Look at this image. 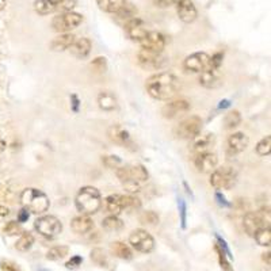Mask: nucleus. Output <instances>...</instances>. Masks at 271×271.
I'll list each match as a JSON object with an SVG mask.
<instances>
[{
  "mask_svg": "<svg viewBox=\"0 0 271 271\" xmlns=\"http://www.w3.org/2000/svg\"><path fill=\"white\" fill-rule=\"evenodd\" d=\"M75 36L72 33H64V34H60L58 37H56L53 41L51 42V49L53 52H64L69 49L72 46V44L75 42Z\"/></svg>",
  "mask_w": 271,
  "mask_h": 271,
  "instance_id": "nucleus-25",
  "label": "nucleus"
},
{
  "mask_svg": "<svg viewBox=\"0 0 271 271\" xmlns=\"http://www.w3.org/2000/svg\"><path fill=\"white\" fill-rule=\"evenodd\" d=\"M145 88L154 99L168 101L179 92L180 80L169 72H160L149 77L145 83Z\"/></svg>",
  "mask_w": 271,
  "mask_h": 271,
  "instance_id": "nucleus-1",
  "label": "nucleus"
},
{
  "mask_svg": "<svg viewBox=\"0 0 271 271\" xmlns=\"http://www.w3.org/2000/svg\"><path fill=\"white\" fill-rule=\"evenodd\" d=\"M108 138L118 145H126L130 140V134L126 129L121 125H113L108 130Z\"/></svg>",
  "mask_w": 271,
  "mask_h": 271,
  "instance_id": "nucleus-24",
  "label": "nucleus"
},
{
  "mask_svg": "<svg viewBox=\"0 0 271 271\" xmlns=\"http://www.w3.org/2000/svg\"><path fill=\"white\" fill-rule=\"evenodd\" d=\"M76 4V0H36L34 10L40 15H49L53 12H69Z\"/></svg>",
  "mask_w": 271,
  "mask_h": 271,
  "instance_id": "nucleus-5",
  "label": "nucleus"
},
{
  "mask_svg": "<svg viewBox=\"0 0 271 271\" xmlns=\"http://www.w3.org/2000/svg\"><path fill=\"white\" fill-rule=\"evenodd\" d=\"M98 105L105 111H111L117 108V98L114 97V94L111 92H101L98 97Z\"/></svg>",
  "mask_w": 271,
  "mask_h": 271,
  "instance_id": "nucleus-27",
  "label": "nucleus"
},
{
  "mask_svg": "<svg viewBox=\"0 0 271 271\" xmlns=\"http://www.w3.org/2000/svg\"><path fill=\"white\" fill-rule=\"evenodd\" d=\"M140 44H141V49H144V51L154 52V53H163L164 48H165V38H164L162 33L148 31L147 37Z\"/></svg>",
  "mask_w": 271,
  "mask_h": 271,
  "instance_id": "nucleus-14",
  "label": "nucleus"
},
{
  "mask_svg": "<svg viewBox=\"0 0 271 271\" xmlns=\"http://www.w3.org/2000/svg\"><path fill=\"white\" fill-rule=\"evenodd\" d=\"M244 229L250 236H254L263 226H270V208H263L259 212H248L243 220Z\"/></svg>",
  "mask_w": 271,
  "mask_h": 271,
  "instance_id": "nucleus-6",
  "label": "nucleus"
},
{
  "mask_svg": "<svg viewBox=\"0 0 271 271\" xmlns=\"http://www.w3.org/2000/svg\"><path fill=\"white\" fill-rule=\"evenodd\" d=\"M75 205H76L77 210L84 216H91L97 213L102 206V197H101L99 190L92 186L82 187L75 198Z\"/></svg>",
  "mask_w": 271,
  "mask_h": 271,
  "instance_id": "nucleus-3",
  "label": "nucleus"
},
{
  "mask_svg": "<svg viewBox=\"0 0 271 271\" xmlns=\"http://www.w3.org/2000/svg\"><path fill=\"white\" fill-rule=\"evenodd\" d=\"M110 251L114 256H117L123 261H130L133 258V251L130 250L128 244H125L122 241H114L110 244Z\"/></svg>",
  "mask_w": 271,
  "mask_h": 271,
  "instance_id": "nucleus-26",
  "label": "nucleus"
},
{
  "mask_svg": "<svg viewBox=\"0 0 271 271\" xmlns=\"http://www.w3.org/2000/svg\"><path fill=\"white\" fill-rule=\"evenodd\" d=\"M103 163L108 168H118L122 164V162H121V159L118 158V156H105Z\"/></svg>",
  "mask_w": 271,
  "mask_h": 271,
  "instance_id": "nucleus-42",
  "label": "nucleus"
},
{
  "mask_svg": "<svg viewBox=\"0 0 271 271\" xmlns=\"http://www.w3.org/2000/svg\"><path fill=\"white\" fill-rule=\"evenodd\" d=\"M91 48L92 44L88 38H79V40H75V42L69 48V51H71L72 56L82 60V58H86L90 54Z\"/></svg>",
  "mask_w": 271,
  "mask_h": 271,
  "instance_id": "nucleus-21",
  "label": "nucleus"
},
{
  "mask_svg": "<svg viewBox=\"0 0 271 271\" xmlns=\"http://www.w3.org/2000/svg\"><path fill=\"white\" fill-rule=\"evenodd\" d=\"M8 215V209L7 208H3V206H0V216H7Z\"/></svg>",
  "mask_w": 271,
  "mask_h": 271,
  "instance_id": "nucleus-56",
  "label": "nucleus"
},
{
  "mask_svg": "<svg viewBox=\"0 0 271 271\" xmlns=\"http://www.w3.org/2000/svg\"><path fill=\"white\" fill-rule=\"evenodd\" d=\"M94 228V221L90 218V216H77L71 222V229L77 235H86Z\"/></svg>",
  "mask_w": 271,
  "mask_h": 271,
  "instance_id": "nucleus-22",
  "label": "nucleus"
},
{
  "mask_svg": "<svg viewBox=\"0 0 271 271\" xmlns=\"http://www.w3.org/2000/svg\"><path fill=\"white\" fill-rule=\"evenodd\" d=\"M217 240H218V247H220L221 250L225 252V255L228 256L229 259H232V258H233V255H232V252H230L229 247L226 246L225 240H224V239H222V237H221V236H218V235H217Z\"/></svg>",
  "mask_w": 271,
  "mask_h": 271,
  "instance_id": "nucleus-48",
  "label": "nucleus"
},
{
  "mask_svg": "<svg viewBox=\"0 0 271 271\" xmlns=\"http://www.w3.org/2000/svg\"><path fill=\"white\" fill-rule=\"evenodd\" d=\"M99 8L105 12H110V14H117L118 11L122 8L126 0H97Z\"/></svg>",
  "mask_w": 271,
  "mask_h": 271,
  "instance_id": "nucleus-28",
  "label": "nucleus"
},
{
  "mask_svg": "<svg viewBox=\"0 0 271 271\" xmlns=\"http://www.w3.org/2000/svg\"><path fill=\"white\" fill-rule=\"evenodd\" d=\"M218 163V158L217 155L212 154V152H204V154L197 155L194 160L195 167L201 172H212L215 171Z\"/></svg>",
  "mask_w": 271,
  "mask_h": 271,
  "instance_id": "nucleus-19",
  "label": "nucleus"
},
{
  "mask_svg": "<svg viewBox=\"0 0 271 271\" xmlns=\"http://www.w3.org/2000/svg\"><path fill=\"white\" fill-rule=\"evenodd\" d=\"M140 222H143V224H148V225H156V224H159L158 213H155V212H152V210L143 212L141 216H140Z\"/></svg>",
  "mask_w": 271,
  "mask_h": 271,
  "instance_id": "nucleus-39",
  "label": "nucleus"
},
{
  "mask_svg": "<svg viewBox=\"0 0 271 271\" xmlns=\"http://www.w3.org/2000/svg\"><path fill=\"white\" fill-rule=\"evenodd\" d=\"M21 204L23 209L27 212L34 213V215H42L49 209L51 201L44 191L34 189V187H29L21 193Z\"/></svg>",
  "mask_w": 271,
  "mask_h": 271,
  "instance_id": "nucleus-4",
  "label": "nucleus"
},
{
  "mask_svg": "<svg viewBox=\"0 0 271 271\" xmlns=\"http://www.w3.org/2000/svg\"><path fill=\"white\" fill-rule=\"evenodd\" d=\"M68 254H69V248H68L67 246L52 247L51 250L48 251V254H46V259H49V261L53 262L61 261V259H64Z\"/></svg>",
  "mask_w": 271,
  "mask_h": 271,
  "instance_id": "nucleus-31",
  "label": "nucleus"
},
{
  "mask_svg": "<svg viewBox=\"0 0 271 271\" xmlns=\"http://www.w3.org/2000/svg\"><path fill=\"white\" fill-rule=\"evenodd\" d=\"M216 198L218 200V204L222 205V206H230V204H228V202H226L225 197H224V195H221L220 193H217V194H216Z\"/></svg>",
  "mask_w": 271,
  "mask_h": 271,
  "instance_id": "nucleus-51",
  "label": "nucleus"
},
{
  "mask_svg": "<svg viewBox=\"0 0 271 271\" xmlns=\"http://www.w3.org/2000/svg\"><path fill=\"white\" fill-rule=\"evenodd\" d=\"M178 206H179L180 212V222H182V228H186V204L182 198L178 200Z\"/></svg>",
  "mask_w": 271,
  "mask_h": 271,
  "instance_id": "nucleus-45",
  "label": "nucleus"
},
{
  "mask_svg": "<svg viewBox=\"0 0 271 271\" xmlns=\"http://www.w3.org/2000/svg\"><path fill=\"white\" fill-rule=\"evenodd\" d=\"M271 152V137L267 136V137L262 138L261 141L256 145V154L259 156H269Z\"/></svg>",
  "mask_w": 271,
  "mask_h": 271,
  "instance_id": "nucleus-37",
  "label": "nucleus"
},
{
  "mask_svg": "<svg viewBox=\"0 0 271 271\" xmlns=\"http://www.w3.org/2000/svg\"><path fill=\"white\" fill-rule=\"evenodd\" d=\"M254 237H255L256 243H258L259 246L270 247V243H271L270 226H263V228H261V229L258 230L255 235H254Z\"/></svg>",
  "mask_w": 271,
  "mask_h": 271,
  "instance_id": "nucleus-33",
  "label": "nucleus"
},
{
  "mask_svg": "<svg viewBox=\"0 0 271 271\" xmlns=\"http://www.w3.org/2000/svg\"><path fill=\"white\" fill-rule=\"evenodd\" d=\"M7 5V0H0V11H3Z\"/></svg>",
  "mask_w": 271,
  "mask_h": 271,
  "instance_id": "nucleus-57",
  "label": "nucleus"
},
{
  "mask_svg": "<svg viewBox=\"0 0 271 271\" xmlns=\"http://www.w3.org/2000/svg\"><path fill=\"white\" fill-rule=\"evenodd\" d=\"M29 218V213H27V210L22 209L19 212V216H18V222H25Z\"/></svg>",
  "mask_w": 271,
  "mask_h": 271,
  "instance_id": "nucleus-50",
  "label": "nucleus"
},
{
  "mask_svg": "<svg viewBox=\"0 0 271 271\" xmlns=\"http://www.w3.org/2000/svg\"><path fill=\"white\" fill-rule=\"evenodd\" d=\"M102 226L103 229L108 232H118L123 228V222L117 216H108L106 218H103Z\"/></svg>",
  "mask_w": 271,
  "mask_h": 271,
  "instance_id": "nucleus-30",
  "label": "nucleus"
},
{
  "mask_svg": "<svg viewBox=\"0 0 271 271\" xmlns=\"http://www.w3.org/2000/svg\"><path fill=\"white\" fill-rule=\"evenodd\" d=\"M263 261L267 262V266H270V252L269 251L263 254Z\"/></svg>",
  "mask_w": 271,
  "mask_h": 271,
  "instance_id": "nucleus-54",
  "label": "nucleus"
},
{
  "mask_svg": "<svg viewBox=\"0 0 271 271\" xmlns=\"http://www.w3.org/2000/svg\"><path fill=\"white\" fill-rule=\"evenodd\" d=\"M190 102H187L186 99H178V101H172V102L164 105V108H162V114L164 118L167 119H172V118L178 117L180 114L187 113L190 110Z\"/></svg>",
  "mask_w": 271,
  "mask_h": 271,
  "instance_id": "nucleus-18",
  "label": "nucleus"
},
{
  "mask_svg": "<svg viewBox=\"0 0 271 271\" xmlns=\"http://www.w3.org/2000/svg\"><path fill=\"white\" fill-rule=\"evenodd\" d=\"M222 53H216L215 56L210 57V67L212 68H220L222 64Z\"/></svg>",
  "mask_w": 271,
  "mask_h": 271,
  "instance_id": "nucleus-47",
  "label": "nucleus"
},
{
  "mask_svg": "<svg viewBox=\"0 0 271 271\" xmlns=\"http://www.w3.org/2000/svg\"><path fill=\"white\" fill-rule=\"evenodd\" d=\"M72 106H73V111H77L79 110V99H77L76 95H72Z\"/></svg>",
  "mask_w": 271,
  "mask_h": 271,
  "instance_id": "nucleus-52",
  "label": "nucleus"
},
{
  "mask_svg": "<svg viewBox=\"0 0 271 271\" xmlns=\"http://www.w3.org/2000/svg\"><path fill=\"white\" fill-rule=\"evenodd\" d=\"M92 68H95L99 72H105L106 71V58L105 57H98L95 58L91 64Z\"/></svg>",
  "mask_w": 271,
  "mask_h": 271,
  "instance_id": "nucleus-44",
  "label": "nucleus"
},
{
  "mask_svg": "<svg viewBox=\"0 0 271 271\" xmlns=\"http://www.w3.org/2000/svg\"><path fill=\"white\" fill-rule=\"evenodd\" d=\"M83 22V16L77 12H60L52 19V27L53 30L64 34V33H69L73 29H76L77 26Z\"/></svg>",
  "mask_w": 271,
  "mask_h": 271,
  "instance_id": "nucleus-8",
  "label": "nucleus"
},
{
  "mask_svg": "<svg viewBox=\"0 0 271 271\" xmlns=\"http://www.w3.org/2000/svg\"><path fill=\"white\" fill-rule=\"evenodd\" d=\"M228 106H230V102L228 101V99H224V101H221L220 102V106H218V108H228Z\"/></svg>",
  "mask_w": 271,
  "mask_h": 271,
  "instance_id": "nucleus-53",
  "label": "nucleus"
},
{
  "mask_svg": "<svg viewBox=\"0 0 271 271\" xmlns=\"http://www.w3.org/2000/svg\"><path fill=\"white\" fill-rule=\"evenodd\" d=\"M82 262H83V258L82 256H73V258H71V261H68L67 263H65V267L67 269H69V270H75V269H77L79 266H82Z\"/></svg>",
  "mask_w": 271,
  "mask_h": 271,
  "instance_id": "nucleus-43",
  "label": "nucleus"
},
{
  "mask_svg": "<svg viewBox=\"0 0 271 271\" xmlns=\"http://www.w3.org/2000/svg\"><path fill=\"white\" fill-rule=\"evenodd\" d=\"M241 122V114L237 111V110H233V111H229L226 114L225 118H224V125H225V129H235L237 128Z\"/></svg>",
  "mask_w": 271,
  "mask_h": 271,
  "instance_id": "nucleus-34",
  "label": "nucleus"
},
{
  "mask_svg": "<svg viewBox=\"0 0 271 271\" xmlns=\"http://www.w3.org/2000/svg\"><path fill=\"white\" fill-rule=\"evenodd\" d=\"M201 130H202V119L197 115H190L178 125L176 136L183 140H193L201 134Z\"/></svg>",
  "mask_w": 271,
  "mask_h": 271,
  "instance_id": "nucleus-11",
  "label": "nucleus"
},
{
  "mask_svg": "<svg viewBox=\"0 0 271 271\" xmlns=\"http://www.w3.org/2000/svg\"><path fill=\"white\" fill-rule=\"evenodd\" d=\"M175 1H178V0H154V4L159 8H167L169 5H172Z\"/></svg>",
  "mask_w": 271,
  "mask_h": 271,
  "instance_id": "nucleus-49",
  "label": "nucleus"
},
{
  "mask_svg": "<svg viewBox=\"0 0 271 271\" xmlns=\"http://www.w3.org/2000/svg\"><path fill=\"white\" fill-rule=\"evenodd\" d=\"M176 11H178L179 19L184 23H191L198 16L197 7L191 0H178L176 1Z\"/></svg>",
  "mask_w": 271,
  "mask_h": 271,
  "instance_id": "nucleus-17",
  "label": "nucleus"
},
{
  "mask_svg": "<svg viewBox=\"0 0 271 271\" xmlns=\"http://www.w3.org/2000/svg\"><path fill=\"white\" fill-rule=\"evenodd\" d=\"M34 244V236L31 235L30 232H23L19 237V240L16 241L15 248L21 252H26L29 251Z\"/></svg>",
  "mask_w": 271,
  "mask_h": 271,
  "instance_id": "nucleus-32",
  "label": "nucleus"
},
{
  "mask_svg": "<svg viewBox=\"0 0 271 271\" xmlns=\"http://www.w3.org/2000/svg\"><path fill=\"white\" fill-rule=\"evenodd\" d=\"M215 250L217 252V256H218V262H220V266L222 269V271H233V267L230 266L229 261H228V258H226L225 252L221 250L218 244H216Z\"/></svg>",
  "mask_w": 271,
  "mask_h": 271,
  "instance_id": "nucleus-38",
  "label": "nucleus"
},
{
  "mask_svg": "<svg viewBox=\"0 0 271 271\" xmlns=\"http://www.w3.org/2000/svg\"><path fill=\"white\" fill-rule=\"evenodd\" d=\"M123 210H136L141 208V201L134 195H121Z\"/></svg>",
  "mask_w": 271,
  "mask_h": 271,
  "instance_id": "nucleus-35",
  "label": "nucleus"
},
{
  "mask_svg": "<svg viewBox=\"0 0 271 271\" xmlns=\"http://www.w3.org/2000/svg\"><path fill=\"white\" fill-rule=\"evenodd\" d=\"M91 261L99 267H108V255L105 254L102 248H94L91 251Z\"/></svg>",
  "mask_w": 271,
  "mask_h": 271,
  "instance_id": "nucleus-36",
  "label": "nucleus"
},
{
  "mask_svg": "<svg viewBox=\"0 0 271 271\" xmlns=\"http://www.w3.org/2000/svg\"><path fill=\"white\" fill-rule=\"evenodd\" d=\"M129 243L141 254H149L155 250V239L145 229H136L129 236Z\"/></svg>",
  "mask_w": 271,
  "mask_h": 271,
  "instance_id": "nucleus-10",
  "label": "nucleus"
},
{
  "mask_svg": "<svg viewBox=\"0 0 271 271\" xmlns=\"http://www.w3.org/2000/svg\"><path fill=\"white\" fill-rule=\"evenodd\" d=\"M210 67V56L205 52H198L186 57L183 61L184 71L187 72H204Z\"/></svg>",
  "mask_w": 271,
  "mask_h": 271,
  "instance_id": "nucleus-13",
  "label": "nucleus"
},
{
  "mask_svg": "<svg viewBox=\"0 0 271 271\" xmlns=\"http://www.w3.org/2000/svg\"><path fill=\"white\" fill-rule=\"evenodd\" d=\"M3 232L8 236L22 235V233H23L21 225H19V222H16V221H10V222L3 228Z\"/></svg>",
  "mask_w": 271,
  "mask_h": 271,
  "instance_id": "nucleus-41",
  "label": "nucleus"
},
{
  "mask_svg": "<svg viewBox=\"0 0 271 271\" xmlns=\"http://www.w3.org/2000/svg\"><path fill=\"white\" fill-rule=\"evenodd\" d=\"M237 174L232 167H221L216 168L210 176V184L216 190H228L236 183Z\"/></svg>",
  "mask_w": 271,
  "mask_h": 271,
  "instance_id": "nucleus-9",
  "label": "nucleus"
},
{
  "mask_svg": "<svg viewBox=\"0 0 271 271\" xmlns=\"http://www.w3.org/2000/svg\"><path fill=\"white\" fill-rule=\"evenodd\" d=\"M0 269H1V271H22L19 267L16 266L15 263H12V262H1L0 263Z\"/></svg>",
  "mask_w": 271,
  "mask_h": 271,
  "instance_id": "nucleus-46",
  "label": "nucleus"
},
{
  "mask_svg": "<svg viewBox=\"0 0 271 271\" xmlns=\"http://www.w3.org/2000/svg\"><path fill=\"white\" fill-rule=\"evenodd\" d=\"M248 143H250V140L247 137V134L241 133V132L233 133L228 137V143H226L228 144V154H241L248 147Z\"/></svg>",
  "mask_w": 271,
  "mask_h": 271,
  "instance_id": "nucleus-20",
  "label": "nucleus"
},
{
  "mask_svg": "<svg viewBox=\"0 0 271 271\" xmlns=\"http://www.w3.org/2000/svg\"><path fill=\"white\" fill-rule=\"evenodd\" d=\"M106 209L111 216H118L122 212V200L119 194H111L106 198Z\"/></svg>",
  "mask_w": 271,
  "mask_h": 271,
  "instance_id": "nucleus-29",
  "label": "nucleus"
},
{
  "mask_svg": "<svg viewBox=\"0 0 271 271\" xmlns=\"http://www.w3.org/2000/svg\"><path fill=\"white\" fill-rule=\"evenodd\" d=\"M136 12H137V8L134 7L133 4H130V3H125L121 10L118 11L117 14L119 15V18H123V19H132L136 15Z\"/></svg>",
  "mask_w": 271,
  "mask_h": 271,
  "instance_id": "nucleus-40",
  "label": "nucleus"
},
{
  "mask_svg": "<svg viewBox=\"0 0 271 271\" xmlns=\"http://www.w3.org/2000/svg\"><path fill=\"white\" fill-rule=\"evenodd\" d=\"M117 178L128 191H138L140 187L148 180V171L141 164H133L117 169Z\"/></svg>",
  "mask_w": 271,
  "mask_h": 271,
  "instance_id": "nucleus-2",
  "label": "nucleus"
},
{
  "mask_svg": "<svg viewBox=\"0 0 271 271\" xmlns=\"http://www.w3.org/2000/svg\"><path fill=\"white\" fill-rule=\"evenodd\" d=\"M137 60L140 67L144 69H160L167 64V58L163 56V53H154L144 49L138 52Z\"/></svg>",
  "mask_w": 271,
  "mask_h": 271,
  "instance_id": "nucleus-12",
  "label": "nucleus"
},
{
  "mask_svg": "<svg viewBox=\"0 0 271 271\" xmlns=\"http://www.w3.org/2000/svg\"><path fill=\"white\" fill-rule=\"evenodd\" d=\"M201 86L205 88H218L222 86V76H221L220 68H206L204 72H201L200 76Z\"/></svg>",
  "mask_w": 271,
  "mask_h": 271,
  "instance_id": "nucleus-16",
  "label": "nucleus"
},
{
  "mask_svg": "<svg viewBox=\"0 0 271 271\" xmlns=\"http://www.w3.org/2000/svg\"><path fill=\"white\" fill-rule=\"evenodd\" d=\"M34 228L41 236L46 239H56L57 236L62 232L61 221L54 216H42L34 221Z\"/></svg>",
  "mask_w": 271,
  "mask_h": 271,
  "instance_id": "nucleus-7",
  "label": "nucleus"
},
{
  "mask_svg": "<svg viewBox=\"0 0 271 271\" xmlns=\"http://www.w3.org/2000/svg\"><path fill=\"white\" fill-rule=\"evenodd\" d=\"M125 31H126V34H128V37L132 41L137 42L143 41L144 38L147 37V34H148L147 26H145L143 19L136 18V16L126 22V25H125Z\"/></svg>",
  "mask_w": 271,
  "mask_h": 271,
  "instance_id": "nucleus-15",
  "label": "nucleus"
},
{
  "mask_svg": "<svg viewBox=\"0 0 271 271\" xmlns=\"http://www.w3.org/2000/svg\"><path fill=\"white\" fill-rule=\"evenodd\" d=\"M193 151L195 154L200 155L204 154V152H208V149L213 145L215 143V134L212 133H205V134H198L197 137L193 138Z\"/></svg>",
  "mask_w": 271,
  "mask_h": 271,
  "instance_id": "nucleus-23",
  "label": "nucleus"
},
{
  "mask_svg": "<svg viewBox=\"0 0 271 271\" xmlns=\"http://www.w3.org/2000/svg\"><path fill=\"white\" fill-rule=\"evenodd\" d=\"M5 147H7V145H5V141L3 140V138L0 137V154H1V152H4Z\"/></svg>",
  "mask_w": 271,
  "mask_h": 271,
  "instance_id": "nucleus-55",
  "label": "nucleus"
}]
</instances>
